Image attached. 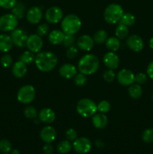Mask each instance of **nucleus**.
Here are the masks:
<instances>
[{
    "mask_svg": "<svg viewBox=\"0 0 153 154\" xmlns=\"http://www.w3.org/2000/svg\"><path fill=\"white\" fill-rule=\"evenodd\" d=\"M36 67L42 72H51L56 68L58 63V58L54 53L51 51L38 52L35 56Z\"/></svg>",
    "mask_w": 153,
    "mask_h": 154,
    "instance_id": "f257e3e1",
    "label": "nucleus"
},
{
    "mask_svg": "<svg viewBox=\"0 0 153 154\" xmlns=\"http://www.w3.org/2000/svg\"><path fill=\"white\" fill-rule=\"evenodd\" d=\"M100 66L98 58L94 54H86L78 62V70L80 73L90 75L95 73Z\"/></svg>",
    "mask_w": 153,
    "mask_h": 154,
    "instance_id": "f03ea898",
    "label": "nucleus"
},
{
    "mask_svg": "<svg viewBox=\"0 0 153 154\" xmlns=\"http://www.w3.org/2000/svg\"><path fill=\"white\" fill-rule=\"evenodd\" d=\"M82 22L77 15L68 14L62 19L61 27L65 35H74L80 29Z\"/></svg>",
    "mask_w": 153,
    "mask_h": 154,
    "instance_id": "7ed1b4c3",
    "label": "nucleus"
},
{
    "mask_svg": "<svg viewBox=\"0 0 153 154\" xmlns=\"http://www.w3.org/2000/svg\"><path fill=\"white\" fill-rule=\"evenodd\" d=\"M76 111L84 118L92 117L98 111L97 105L89 99H82L76 104Z\"/></svg>",
    "mask_w": 153,
    "mask_h": 154,
    "instance_id": "20e7f679",
    "label": "nucleus"
},
{
    "mask_svg": "<svg viewBox=\"0 0 153 154\" xmlns=\"http://www.w3.org/2000/svg\"><path fill=\"white\" fill-rule=\"evenodd\" d=\"M124 14L122 6L118 4L112 3L105 8L104 17L105 21L109 24H116L120 20Z\"/></svg>",
    "mask_w": 153,
    "mask_h": 154,
    "instance_id": "39448f33",
    "label": "nucleus"
},
{
    "mask_svg": "<svg viewBox=\"0 0 153 154\" xmlns=\"http://www.w3.org/2000/svg\"><path fill=\"white\" fill-rule=\"evenodd\" d=\"M17 100L22 104H29L35 98V90L32 85H24L17 92Z\"/></svg>",
    "mask_w": 153,
    "mask_h": 154,
    "instance_id": "423d86ee",
    "label": "nucleus"
},
{
    "mask_svg": "<svg viewBox=\"0 0 153 154\" xmlns=\"http://www.w3.org/2000/svg\"><path fill=\"white\" fill-rule=\"evenodd\" d=\"M18 19L13 14H6L0 17V30L2 32H12L16 28Z\"/></svg>",
    "mask_w": 153,
    "mask_h": 154,
    "instance_id": "0eeeda50",
    "label": "nucleus"
},
{
    "mask_svg": "<svg viewBox=\"0 0 153 154\" xmlns=\"http://www.w3.org/2000/svg\"><path fill=\"white\" fill-rule=\"evenodd\" d=\"M73 148L79 154H86L91 150L92 142L86 137L77 138L73 143Z\"/></svg>",
    "mask_w": 153,
    "mask_h": 154,
    "instance_id": "6e6552de",
    "label": "nucleus"
},
{
    "mask_svg": "<svg viewBox=\"0 0 153 154\" xmlns=\"http://www.w3.org/2000/svg\"><path fill=\"white\" fill-rule=\"evenodd\" d=\"M28 37V36L27 35L26 32L22 29L16 28L11 32V34H10V38H11L14 45L20 48L26 46Z\"/></svg>",
    "mask_w": 153,
    "mask_h": 154,
    "instance_id": "1a4fd4ad",
    "label": "nucleus"
},
{
    "mask_svg": "<svg viewBox=\"0 0 153 154\" xmlns=\"http://www.w3.org/2000/svg\"><path fill=\"white\" fill-rule=\"evenodd\" d=\"M63 17V11L58 6H52L46 11L45 19L50 23H58Z\"/></svg>",
    "mask_w": 153,
    "mask_h": 154,
    "instance_id": "9d476101",
    "label": "nucleus"
},
{
    "mask_svg": "<svg viewBox=\"0 0 153 154\" xmlns=\"http://www.w3.org/2000/svg\"><path fill=\"white\" fill-rule=\"evenodd\" d=\"M26 47L28 51L33 53L40 52L43 47V40L38 34H32L28 37Z\"/></svg>",
    "mask_w": 153,
    "mask_h": 154,
    "instance_id": "9b49d317",
    "label": "nucleus"
},
{
    "mask_svg": "<svg viewBox=\"0 0 153 154\" xmlns=\"http://www.w3.org/2000/svg\"><path fill=\"white\" fill-rule=\"evenodd\" d=\"M134 74L128 69H122L117 74L116 78L121 85L127 87L134 83Z\"/></svg>",
    "mask_w": 153,
    "mask_h": 154,
    "instance_id": "f8f14e48",
    "label": "nucleus"
},
{
    "mask_svg": "<svg viewBox=\"0 0 153 154\" xmlns=\"http://www.w3.org/2000/svg\"><path fill=\"white\" fill-rule=\"evenodd\" d=\"M126 45L128 47L129 49L134 51V52L141 51L144 46V43L142 38L136 34L130 35L128 38L127 40H126Z\"/></svg>",
    "mask_w": 153,
    "mask_h": 154,
    "instance_id": "ddd939ff",
    "label": "nucleus"
},
{
    "mask_svg": "<svg viewBox=\"0 0 153 154\" xmlns=\"http://www.w3.org/2000/svg\"><path fill=\"white\" fill-rule=\"evenodd\" d=\"M43 17V13L40 8L32 6L26 12V19L30 23L37 24L40 22Z\"/></svg>",
    "mask_w": 153,
    "mask_h": 154,
    "instance_id": "4468645a",
    "label": "nucleus"
},
{
    "mask_svg": "<svg viewBox=\"0 0 153 154\" xmlns=\"http://www.w3.org/2000/svg\"><path fill=\"white\" fill-rule=\"evenodd\" d=\"M103 62L108 69L115 70L119 66V57L116 53L110 51L104 56Z\"/></svg>",
    "mask_w": 153,
    "mask_h": 154,
    "instance_id": "2eb2a0df",
    "label": "nucleus"
},
{
    "mask_svg": "<svg viewBox=\"0 0 153 154\" xmlns=\"http://www.w3.org/2000/svg\"><path fill=\"white\" fill-rule=\"evenodd\" d=\"M94 40L91 36L83 35L80 36L76 41V45L79 49L83 51H90L94 47Z\"/></svg>",
    "mask_w": 153,
    "mask_h": 154,
    "instance_id": "dca6fc26",
    "label": "nucleus"
},
{
    "mask_svg": "<svg viewBox=\"0 0 153 154\" xmlns=\"http://www.w3.org/2000/svg\"><path fill=\"white\" fill-rule=\"evenodd\" d=\"M38 118L42 123L45 124H51L56 119V114L52 109L49 108H42L38 113Z\"/></svg>",
    "mask_w": 153,
    "mask_h": 154,
    "instance_id": "f3484780",
    "label": "nucleus"
},
{
    "mask_svg": "<svg viewBox=\"0 0 153 154\" xmlns=\"http://www.w3.org/2000/svg\"><path fill=\"white\" fill-rule=\"evenodd\" d=\"M56 136V132L55 129L50 126H44L41 129L40 137L44 143H51L55 140Z\"/></svg>",
    "mask_w": 153,
    "mask_h": 154,
    "instance_id": "a211bd4d",
    "label": "nucleus"
},
{
    "mask_svg": "<svg viewBox=\"0 0 153 154\" xmlns=\"http://www.w3.org/2000/svg\"><path fill=\"white\" fill-rule=\"evenodd\" d=\"M76 68L70 63H66L63 64L59 68V74L62 78L65 79H70V78H74L76 75Z\"/></svg>",
    "mask_w": 153,
    "mask_h": 154,
    "instance_id": "6ab92c4d",
    "label": "nucleus"
},
{
    "mask_svg": "<svg viewBox=\"0 0 153 154\" xmlns=\"http://www.w3.org/2000/svg\"><path fill=\"white\" fill-rule=\"evenodd\" d=\"M92 124L96 129H103L107 126L108 119L106 114L103 113H96L92 117Z\"/></svg>",
    "mask_w": 153,
    "mask_h": 154,
    "instance_id": "aec40b11",
    "label": "nucleus"
},
{
    "mask_svg": "<svg viewBox=\"0 0 153 154\" xmlns=\"http://www.w3.org/2000/svg\"><path fill=\"white\" fill-rule=\"evenodd\" d=\"M27 65L22 63V61L19 60L18 62L15 63L12 67V73L14 76L16 78H23L27 73Z\"/></svg>",
    "mask_w": 153,
    "mask_h": 154,
    "instance_id": "412c9836",
    "label": "nucleus"
},
{
    "mask_svg": "<svg viewBox=\"0 0 153 154\" xmlns=\"http://www.w3.org/2000/svg\"><path fill=\"white\" fill-rule=\"evenodd\" d=\"M64 35H65V34L63 32V31L58 29L52 30L48 35V40H49L50 43L52 44V45H58L60 44H62L64 38Z\"/></svg>",
    "mask_w": 153,
    "mask_h": 154,
    "instance_id": "4be33fe9",
    "label": "nucleus"
},
{
    "mask_svg": "<svg viewBox=\"0 0 153 154\" xmlns=\"http://www.w3.org/2000/svg\"><path fill=\"white\" fill-rule=\"evenodd\" d=\"M13 42L10 35L6 34L0 35V51L3 53H8L11 50L13 47Z\"/></svg>",
    "mask_w": 153,
    "mask_h": 154,
    "instance_id": "5701e85b",
    "label": "nucleus"
},
{
    "mask_svg": "<svg viewBox=\"0 0 153 154\" xmlns=\"http://www.w3.org/2000/svg\"><path fill=\"white\" fill-rule=\"evenodd\" d=\"M12 14L17 19H22L26 14L25 5L20 2H16L15 5L12 8Z\"/></svg>",
    "mask_w": 153,
    "mask_h": 154,
    "instance_id": "b1692460",
    "label": "nucleus"
},
{
    "mask_svg": "<svg viewBox=\"0 0 153 154\" xmlns=\"http://www.w3.org/2000/svg\"><path fill=\"white\" fill-rule=\"evenodd\" d=\"M128 94L132 99H137L141 97L142 94V89L141 85L137 84H133L129 87L128 88Z\"/></svg>",
    "mask_w": 153,
    "mask_h": 154,
    "instance_id": "393cba45",
    "label": "nucleus"
},
{
    "mask_svg": "<svg viewBox=\"0 0 153 154\" xmlns=\"http://www.w3.org/2000/svg\"><path fill=\"white\" fill-rule=\"evenodd\" d=\"M105 43H106V48L112 52H116L120 48L119 39L117 38L116 37L109 38Z\"/></svg>",
    "mask_w": 153,
    "mask_h": 154,
    "instance_id": "a878e982",
    "label": "nucleus"
},
{
    "mask_svg": "<svg viewBox=\"0 0 153 154\" xmlns=\"http://www.w3.org/2000/svg\"><path fill=\"white\" fill-rule=\"evenodd\" d=\"M116 37L118 38L119 40H123V39L126 38L128 36L129 30L128 26L122 25V24H119L117 26L116 29L115 31Z\"/></svg>",
    "mask_w": 153,
    "mask_h": 154,
    "instance_id": "bb28decb",
    "label": "nucleus"
},
{
    "mask_svg": "<svg viewBox=\"0 0 153 154\" xmlns=\"http://www.w3.org/2000/svg\"><path fill=\"white\" fill-rule=\"evenodd\" d=\"M108 34L105 30L100 29L98 30L97 32H95L93 35V40L95 43L100 45V44H104L106 42L107 40Z\"/></svg>",
    "mask_w": 153,
    "mask_h": 154,
    "instance_id": "cd10ccee",
    "label": "nucleus"
},
{
    "mask_svg": "<svg viewBox=\"0 0 153 154\" xmlns=\"http://www.w3.org/2000/svg\"><path fill=\"white\" fill-rule=\"evenodd\" d=\"M20 60L22 63H25L26 65H30L33 63L35 60V56L34 53L30 51H24L20 56Z\"/></svg>",
    "mask_w": 153,
    "mask_h": 154,
    "instance_id": "c85d7f7f",
    "label": "nucleus"
},
{
    "mask_svg": "<svg viewBox=\"0 0 153 154\" xmlns=\"http://www.w3.org/2000/svg\"><path fill=\"white\" fill-rule=\"evenodd\" d=\"M135 17L130 13H124L122 17H121L120 20L118 21V23L122 24V25L126 26H130L134 25L135 23Z\"/></svg>",
    "mask_w": 153,
    "mask_h": 154,
    "instance_id": "c756f323",
    "label": "nucleus"
},
{
    "mask_svg": "<svg viewBox=\"0 0 153 154\" xmlns=\"http://www.w3.org/2000/svg\"><path fill=\"white\" fill-rule=\"evenodd\" d=\"M72 148V145L70 144V141L68 140H64L61 142L58 143L57 146V150L62 154H67L70 151Z\"/></svg>",
    "mask_w": 153,
    "mask_h": 154,
    "instance_id": "7c9ffc66",
    "label": "nucleus"
},
{
    "mask_svg": "<svg viewBox=\"0 0 153 154\" xmlns=\"http://www.w3.org/2000/svg\"><path fill=\"white\" fill-rule=\"evenodd\" d=\"M142 139L146 144H151L153 142V128H148L143 131Z\"/></svg>",
    "mask_w": 153,
    "mask_h": 154,
    "instance_id": "2f4dec72",
    "label": "nucleus"
},
{
    "mask_svg": "<svg viewBox=\"0 0 153 154\" xmlns=\"http://www.w3.org/2000/svg\"><path fill=\"white\" fill-rule=\"evenodd\" d=\"M111 108L110 103L106 100H103L100 102H99L98 105H97L98 111L100 113H103V114H106L110 111Z\"/></svg>",
    "mask_w": 153,
    "mask_h": 154,
    "instance_id": "473e14b6",
    "label": "nucleus"
},
{
    "mask_svg": "<svg viewBox=\"0 0 153 154\" xmlns=\"http://www.w3.org/2000/svg\"><path fill=\"white\" fill-rule=\"evenodd\" d=\"M24 115L28 119H34L38 115V111L33 106H27L24 109Z\"/></svg>",
    "mask_w": 153,
    "mask_h": 154,
    "instance_id": "72a5a7b5",
    "label": "nucleus"
},
{
    "mask_svg": "<svg viewBox=\"0 0 153 154\" xmlns=\"http://www.w3.org/2000/svg\"><path fill=\"white\" fill-rule=\"evenodd\" d=\"M11 150V144L6 139L0 141V151L3 153H8Z\"/></svg>",
    "mask_w": 153,
    "mask_h": 154,
    "instance_id": "f704fd0d",
    "label": "nucleus"
},
{
    "mask_svg": "<svg viewBox=\"0 0 153 154\" xmlns=\"http://www.w3.org/2000/svg\"><path fill=\"white\" fill-rule=\"evenodd\" d=\"M87 81V78L86 75L82 73L76 74L74 77V83L78 87H82L86 84Z\"/></svg>",
    "mask_w": 153,
    "mask_h": 154,
    "instance_id": "c9c22d12",
    "label": "nucleus"
},
{
    "mask_svg": "<svg viewBox=\"0 0 153 154\" xmlns=\"http://www.w3.org/2000/svg\"><path fill=\"white\" fill-rule=\"evenodd\" d=\"M103 78L104 80L106 82L111 83L115 80L116 76V74L115 72H113V70H112V69H108V70H106L104 72Z\"/></svg>",
    "mask_w": 153,
    "mask_h": 154,
    "instance_id": "e433bc0d",
    "label": "nucleus"
},
{
    "mask_svg": "<svg viewBox=\"0 0 153 154\" xmlns=\"http://www.w3.org/2000/svg\"><path fill=\"white\" fill-rule=\"evenodd\" d=\"M13 63V59L10 54H4L1 58V64L4 68H9Z\"/></svg>",
    "mask_w": 153,
    "mask_h": 154,
    "instance_id": "4c0bfd02",
    "label": "nucleus"
},
{
    "mask_svg": "<svg viewBox=\"0 0 153 154\" xmlns=\"http://www.w3.org/2000/svg\"><path fill=\"white\" fill-rule=\"evenodd\" d=\"M78 54V49L76 46L72 45V46L69 47L67 48L66 51V56L70 60H73V59L76 58V56Z\"/></svg>",
    "mask_w": 153,
    "mask_h": 154,
    "instance_id": "58836bf2",
    "label": "nucleus"
},
{
    "mask_svg": "<svg viewBox=\"0 0 153 154\" xmlns=\"http://www.w3.org/2000/svg\"><path fill=\"white\" fill-rule=\"evenodd\" d=\"M75 43V38L74 35H64V41L62 42V45L64 48H68L69 47L72 46Z\"/></svg>",
    "mask_w": 153,
    "mask_h": 154,
    "instance_id": "ea45409f",
    "label": "nucleus"
},
{
    "mask_svg": "<svg viewBox=\"0 0 153 154\" xmlns=\"http://www.w3.org/2000/svg\"><path fill=\"white\" fill-rule=\"evenodd\" d=\"M16 3V0H0V7L4 9H12Z\"/></svg>",
    "mask_w": 153,
    "mask_h": 154,
    "instance_id": "a19ab883",
    "label": "nucleus"
},
{
    "mask_svg": "<svg viewBox=\"0 0 153 154\" xmlns=\"http://www.w3.org/2000/svg\"><path fill=\"white\" fill-rule=\"evenodd\" d=\"M147 81V75L144 73H138L134 75V83L142 85Z\"/></svg>",
    "mask_w": 153,
    "mask_h": 154,
    "instance_id": "79ce46f5",
    "label": "nucleus"
},
{
    "mask_svg": "<svg viewBox=\"0 0 153 154\" xmlns=\"http://www.w3.org/2000/svg\"><path fill=\"white\" fill-rule=\"evenodd\" d=\"M49 26L46 23H41L38 26L37 28V34L40 37L45 36L48 32Z\"/></svg>",
    "mask_w": 153,
    "mask_h": 154,
    "instance_id": "37998d69",
    "label": "nucleus"
},
{
    "mask_svg": "<svg viewBox=\"0 0 153 154\" xmlns=\"http://www.w3.org/2000/svg\"><path fill=\"white\" fill-rule=\"evenodd\" d=\"M65 137L69 141H74L77 138L76 131L74 129H68L65 132Z\"/></svg>",
    "mask_w": 153,
    "mask_h": 154,
    "instance_id": "c03bdc74",
    "label": "nucleus"
},
{
    "mask_svg": "<svg viewBox=\"0 0 153 154\" xmlns=\"http://www.w3.org/2000/svg\"><path fill=\"white\" fill-rule=\"evenodd\" d=\"M43 151L44 154H52L53 152V147L50 143H46L43 147Z\"/></svg>",
    "mask_w": 153,
    "mask_h": 154,
    "instance_id": "a18cd8bd",
    "label": "nucleus"
},
{
    "mask_svg": "<svg viewBox=\"0 0 153 154\" xmlns=\"http://www.w3.org/2000/svg\"><path fill=\"white\" fill-rule=\"evenodd\" d=\"M146 73L148 78L153 81V61L151 62L148 65V67H147L146 69Z\"/></svg>",
    "mask_w": 153,
    "mask_h": 154,
    "instance_id": "49530a36",
    "label": "nucleus"
},
{
    "mask_svg": "<svg viewBox=\"0 0 153 154\" xmlns=\"http://www.w3.org/2000/svg\"><path fill=\"white\" fill-rule=\"evenodd\" d=\"M95 145H96V147H98V148L102 149V148H104V143L103 141H101V140L98 139V140H97V141H95Z\"/></svg>",
    "mask_w": 153,
    "mask_h": 154,
    "instance_id": "de8ad7c7",
    "label": "nucleus"
},
{
    "mask_svg": "<svg viewBox=\"0 0 153 154\" xmlns=\"http://www.w3.org/2000/svg\"><path fill=\"white\" fill-rule=\"evenodd\" d=\"M148 45H149V48L153 50V37L150 38L149 42H148Z\"/></svg>",
    "mask_w": 153,
    "mask_h": 154,
    "instance_id": "09e8293b",
    "label": "nucleus"
},
{
    "mask_svg": "<svg viewBox=\"0 0 153 154\" xmlns=\"http://www.w3.org/2000/svg\"><path fill=\"white\" fill-rule=\"evenodd\" d=\"M10 154H20V151L16 149H14V150H11L10 152Z\"/></svg>",
    "mask_w": 153,
    "mask_h": 154,
    "instance_id": "8fccbe9b",
    "label": "nucleus"
},
{
    "mask_svg": "<svg viewBox=\"0 0 153 154\" xmlns=\"http://www.w3.org/2000/svg\"><path fill=\"white\" fill-rule=\"evenodd\" d=\"M152 101H153V93H152Z\"/></svg>",
    "mask_w": 153,
    "mask_h": 154,
    "instance_id": "3c124183",
    "label": "nucleus"
},
{
    "mask_svg": "<svg viewBox=\"0 0 153 154\" xmlns=\"http://www.w3.org/2000/svg\"><path fill=\"white\" fill-rule=\"evenodd\" d=\"M4 154H8V153H4Z\"/></svg>",
    "mask_w": 153,
    "mask_h": 154,
    "instance_id": "603ef678",
    "label": "nucleus"
}]
</instances>
